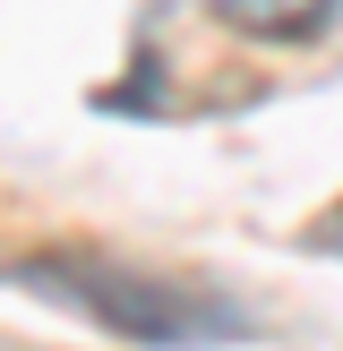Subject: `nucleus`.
<instances>
[{
    "label": "nucleus",
    "mask_w": 343,
    "mask_h": 351,
    "mask_svg": "<svg viewBox=\"0 0 343 351\" xmlns=\"http://www.w3.org/2000/svg\"><path fill=\"white\" fill-rule=\"evenodd\" d=\"M26 291H51L69 300L78 317H95L103 335L120 343H146V351H206L223 335H240V308L206 283H180V274H146V266H120V257L95 249H60V257H34Z\"/></svg>",
    "instance_id": "1"
},
{
    "label": "nucleus",
    "mask_w": 343,
    "mask_h": 351,
    "mask_svg": "<svg viewBox=\"0 0 343 351\" xmlns=\"http://www.w3.org/2000/svg\"><path fill=\"white\" fill-rule=\"evenodd\" d=\"M206 9L240 34H266V43H309L335 17V0H206Z\"/></svg>",
    "instance_id": "2"
}]
</instances>
